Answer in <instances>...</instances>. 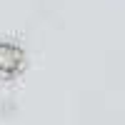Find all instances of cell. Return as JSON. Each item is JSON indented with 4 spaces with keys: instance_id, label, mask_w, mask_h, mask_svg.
Wrapping results in <instances>:
<instances>
[{
    "instance_id": "obj_1",
    "label": "cell",
    "mask_w": 125,
    "mask_h": 125,
    "mask_svg": "<svg viewBox=\"0 0 125 125\" xmlns=\"http://www.w3.org/2000/svg\"><path fill=\"white\" fill-rule=\"evenodd\" d=\"M20 68H23V50L15 43H0V78H15Z\"/></svg>"
}]
</instances>
